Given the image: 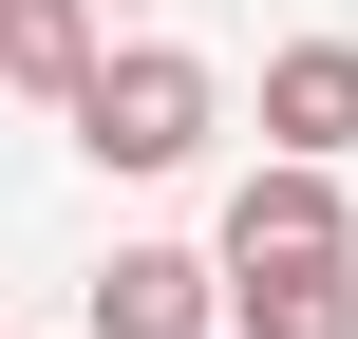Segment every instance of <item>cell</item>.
Segmentation results:
<instances>
[{
  "instance_id": "obj_1",
  "label": "cell",
  "mask_w": 358,
  "mask_h": 339,
  "mask_svg": "<svg viewBox=\"0 0 358 339\" xmlns=\"http://www.w3.org/2000/svg\"><path fill=\"white\" fill-rule=\"evenodd\" d=\"M208 132H227V75H208L189 38H113V57H94V94H76V151H94V170H132V189H151V170H189Z\"/></svg>"
},
{
  "instance_id": "obj_2",
  "label": "cell",
  "mask_w": 358,
  "mask_h": 339,
  "mask_svg": "<svg viewBox=\"0 0 358 339\" xmlns=\"http://www.w3.org/2000/svg\"><path fill=\"white\" fill-rule=\"evenodd\" d=\"M227 264H358V208H340V170L264 151V170L227 189Z\"/></svg>"
},
{
  "instance_id": "obj_3",
  "label": "cell",
  "mask_w": 358,
  "mask_h": 339,
  "mask_svg": "<svg viewBox=\"0 0 358 339\" xmlns=\"http://www.w3.org/2000/svg\"><path fill=\"white\" fill-rule=\"evenodd\" d=\"M94 339H227V245H113Z\"/></svg>"
},
{
  "instance_id": "obj_4",
  "label": "cell",
  "mask_w": 358,
  "mask_h": 339,
  "mask_svg": "<svg viewBox=\"0 0 358 339\" xmlns=\"http://www.w3.org/2000/svg\"><path fill=\"white\" fill-rule=\"evenodd\" d=\"M264 151H302V170L358 151V38H283L264 57Z\"/></svg>"
},
{
  "instance_id": "obj_5",
  "label": "cell",
  "mask_w": 358,
  "mask_h": 339,
  "mask_svg": "<svg viewBox=\"0 0 358 339\" xmlns=\"http://www.w3.org/2000/svg\"><path fill=\"white\" fill-rule=\"evenodd\" d=\"M227 339H358V264H227Z\"/></svg>"
},
{
  "instance_id": "obj_6",
  "label": "cell",
  "mask_w": 358,
  "mask_h": 339,
  "mask_svg": "<svg viewBox=\"0 0 358 339\" xmlns=\"http://www.w3.org/2000/svg\"><path fill=\"white\" fill-rule=\"evenodd\" d=\"M94 57H113V38H94V0H0V94H57V113H76V94H94Z\"/></svg>"
}]
</instances>
